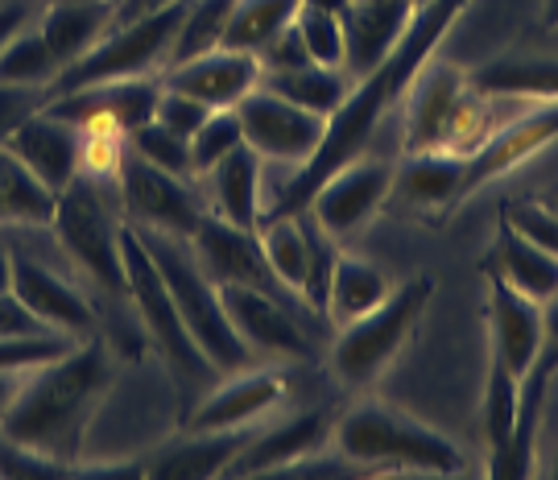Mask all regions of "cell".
Returning a JSON list of instances; mask_svg holds the SVG:
<instances>
[{
  "label": "cell",
  "mask_w": 558,
  "mask_h": 480,
  "mask_svg": "<svg viewBox=\"0 0 558 480\" xmlns=\"http://www.w3.org/2000/svg\"><path fill=\"white\" fill-rule=\"evenodd\" d=\"M468 4H472V0H422V4H414V17H410L405 34L398 38V46H393L373 71H364L360 83H352L348 100L339 104V112L327 120L323 145L294 170V179L281 187V195L274 200L269 212H302L306 200L336 175L339 166H348V161L360 158V154L368 149L377 124L405 100L414 75L435 59V50H439L442 38L451 34V25L463 17ZM269 212H265V216H269ZM265 216H260V220H265Z\"/></svg>",
  "instance_id": "obj_1"
},
{
  "label": "cell",
  "mask_w": 558,
  "mask_h": 480,
  "mask_svg": "<svg viewBox=\"0 0 558 480\" xmlns=\"http://www.w3.org/2000/svg\"><path fill=\"white\" fill-rule=\"evenodd\" d=\"M112 389V364L100 344L80 340L71 352L38 364L21 385L17 401L4 410L0 435L29 452L80 464L87 431Z\"/></svg>",
  "instance_id": "obj_2"
},
{
  "label": "cell",
  "mask_w": 558,
  "mask_h": 480,
  "mask_svg": "<svg viewBox=\"0 0 558 480\" xmlns=\"http://www.w3.org/2000/svg\"><path fill=\"white\" fill-rule=\"evenodd\" d=\"M401 154H472L497 129V96H484L472 75L451 62H426L405 92Z\"/></svg>",
  "instance_id": "obj_3"
},
{
  "label": "cell",
  "mask_w": 558,
  "mask_h": 480,
  "mask_svg": "<svg viewBox=\"0 0 558 480\" xmlns=\"http://www.w3.org/2000/svg\"><path fill=\"white\" fill-rule=\"evenodd\" d=\"M145 240V249L158 261L161 278L174 295V307H179L182 323L191 332V340L199 344V352L207 357V364L216 373H236V369H248L253 360V348L240 340L228 311L220 302V286L203 274V265L195 261V249L186 237H174V232H161V228H141L133 224Z\"/></svg>",
  "instance_id": "obj_4"
},
{
  "label": "cell",
  "mask_w": 558,
  "mask_h": 480,
  "mask_svg": "<svg viewBox=\"0 0 558 480\" xmlns=\"http://www.w3.org/2000/svg\"><path fill=\"white\" fill-rule=\"evenodd\" d=\"M336 447L364 468L430 472V477H456L468 468L463 452L447 435L389 406H356L352 415H343L336 427Z\"/></svg>",
  "instance_id": "obj_5"
},
{
  "label": "cell",
  "mask_w": 558,
  "mask_h": 480,
  "mask_svg": "<svg viewBox=\"0 0 558 480\" xmlns=\"http://www.w3.org/2000/svg\"><path fill=\"white\" fill-rule=\"evenodd\" d=\"M182 13H186V0H170V4H161L145 17L117 21L87 55L62 67L54 83L46 87V96L54 100V96L80 92V87H92V83L137 80V75H149V71L166 67L170 46L179 38Z\"/></svg>",
  "instance_id": "obj_6"
},
{
  "label": "cell",
  "mask_w": 558,
  "mask_h": 480,
  "mask_svg": "<svg viewBox=\"0 0 558 480\" xmlns=\"http://www.w3.org/2000/svg\"><path fill=\"white\" fill-rule=\"evenodd\" d=\"M430 299H435V281L418 274V278L401 281L398 290H389V299L380 302L377 311H368L356 323L339 327V340L331 348L336 377L343 385H352V389L377 381L405 348V340L414 336V327L426 315Z\"/></svg>",
  "instance_id": "obj_7"
},
{
  "label": "cell",
  "mask_w": 558,
  "mask_h": 480,
  "mask_svg": "<svg viewBox=\"0 0 558 480\" xmlns=\"http://www.w3.org/2000/svg\"><path fill=\"white\" fill-rule=\"evenodd\" d=\"M120 257H124V295L137 307L145 332L154 336L161 360L170 364V373L179 377V385H199L203 377H211L216 369L207 364L199 352V344L191 340L186 323H182L174 295L161 278L158 261L145 249V240L133 224H120Z\"/></svg>",
  "instance_id": "obj_8"
},
{
  "label": "cell",
  "mask_w": 558,
  "mask_h": 480,
  "mask_svg": "<svg viewBox=\"0 0 558 480\" xmlns=\"http://www.w3.org/2000/svg\"><path fill=\"white\" fill-rule=\"evenodd\" d=\"M54 232L66 244V253L80 261L104 290L124 295V257H120V224H112L96 187L75 179L66 191H59V207H54Z\"/></svg>",
  "instance_id": "obj_9"
},
{
  "label": "cell",
  "mask_w": 558,
  "mask_h": 480,
  "mask_svg": "<svg viewBox=\"0 0 558 480\" xmlns=\"http://www.w3.org/2000/svg\"><path fill=\"white\" fill-rule=\"evenodd\" d=\"M236 117L244 145L257 149L260 161H299L302 166L319 149L323 133H327V117L306 112L260 83L236 104Z\"/></svg>",
  "instance_id": "obj_10"
},
{
  "label": "cell",
  "mask_w": 558,
  "mask_h": 480,
  "mask_svg": "<svg viewBox=\"0 0 558 480\" xmlns=\"http://www.w3.org/2000/svg\"><path fill=\"white\" fill-rule=\"evenodd\" d=\"M117 179L120 191H124V207H129L133 224H141V228H161V232L191 240L195 228L203 224V216H207L182 175H170L154 161L137 158L133 149H124Z\"/></svg>",
  "instance_id": "obj_11"
},
{
  "label": "cell",
  "mask_w": 558,
  "mask_h": 480,
  "mask_svg": "<svg viewBox=\"0 0 558 480\" xmlns=\"http://www.w3.org/2000/svg\"><path fill=\"white\" fill-rule=\"evenodd\" d=\"M393 191V166L377 158H352L339 166L331 179L306 200V212L331 232V237H352L356 228L377 216Z\"/></svg>",
  "instance_id": "obj_12"
},
{
  "label": "cell",
  "mask_w": 558,
  "mask_h": 480,
  "mask_svg": "<svg viewBox=\"0 0 558 480\" xmlns=\"http://www.w3.org/2000/svg\"><path fill=\"white\" fill-rule=\"evenodd\" d=\"M558 373V295L550 302H542V344L538 357L530 364V373L521 377V398H518V427H513V440L509 447L493 456L488 472L493 477H530L534 472V443H538L542 427V406L550 394V381Z\"/></svg>",
  "instance_id": "obj_13"
},
{
  "label": "cell",
  "mask_w": 558,
  "mask_h": 480,
  "mask_svg": "<svg viewBox=\"0 0 558 480\" xmlns=\"http://www.w3.org/2000/svg\"><path fill=\"white\" fill-rule=\"evenodd\" d=\"M558 137V100H542L525 108L509 124H497L493 137L476 145L472 154H463V200H472L484 182L500 179L509 170H518L521 161L542 154Z\"/></svg>",
  "instance_id": "obj_14"
},
{
  "label": "cell",
  "mask_w": 558,
  "mask_h": 480,
  "mask_svg": "<svg viewBox=\"0 0 558 480\" xmlns=\"http://www.w3.org/2000/svg\"><path fill=\"white\" fill-rule=\"evenodd\" d=\"M161 83H154L149 75L137 80H112V83H92L80 92H66L46 104V112L71 120L80 129H112V133H133L145 120H154L158 112Z\"/></svg>",
  "instance_id": "obj_15"
},
{
  "label": "cell",
  "mask_w": 558,
  "mask_h": 480,
  "mask_svg": "<svg viewBox=\"0 0 558 480\" xmlns=\"http://www.w3.org/2000/svg\"><path fill=\"white\" fill-rule=\"evenodd\" d=\"M220 302L232 327H236V336L253 352H265V357H311V340L299 327V320L290 315V307L281 302V295L260 290V286L228 281V286H220Z\"/></svg>",
  "instance_id": "obj_16"
},
{
  "label": "cell",
  "mask_w": 558,
  "mask_h": 480,
  "mask_svg": "<svg viewBox=\"0 0 558 480\" xmlns=\"http://www.w3.org/2000/svg\"><path fill=\"white\" fill-rule=\"evenodd\" d=\"M191 249H195L203 274L216 286L240 281V286H260V290L281 295L278 278L269 274V261L260 253L257 228H240V224H228L223 216H203V224L191 237Z\"/></svg>",
  "instance_id": "obj_17"
},
{
  "label": "cell",
  "mask_w": 558,
  "mask_h": 480,
  "mask_svg": "<svg viewBox=\"0 0 558 480\" xmlns=\"http://www.w3.org/2000/svg\"><path fill=\"white\" fill-rule=\"evenodd\" d=\"M286 398L278 369H236L211 394H203L186 419V431H244Z\"/></svg>",
  "instance_id": "obj_18"
},
{
  "label": "cell",
  "mask_w": 558,
  "mask_h": 480,
  "mask_svg": "<svg viewBox=\"0 0 558 480\" xmlns=\"http://www.w3.org/2000/svg\"><path fill=\"white\" fill-rule=\"evenodd\" d=\"M13 295L25 302V311L46 327L71 340H87L96 332V311L71 281H62L54 269H46L34 257H13Z\"/></svg>",
  "instance_id": "obj_19"
},
{
  "label": "cell",
  "mask_w": 558,
  "mask_h": 480,
  "mask_svg": "<svg viewBox=\"0 0 558 480\" xmlns=\"http://www.w3.org/2000/svg\"><path fill=\"white\" fill-rule=\"evenodd\" d=\"M484 281H488V360H500L521 381L538 357L542 302L518 295L497 274H484Z\"/></svg>",
  "instance_id": "obj_20"
},
{
  "label": "cell",
  "mask_w": 558,
  "mask_h": 480,
  "mask_svg": "<svg viewBox=\"0 0 558 480\" xmlns=\"http://www.w3.org/2000/svg\"><path fill=\"white\" fill-rule=\"evenodd\" d=\"M257 83H260V59L253 50H232V46L207 50V55L179 62V67H166V87H179L186 96H195L211 112L236 108Z\"/></svg>",
  "instance_id": "obj_21"
},
{
  "label": "cell",
  "mask_w": 558,
  "mask_h": 480,
  "mask_svg": "<svg viewBox=\"0 0 558 480\" xmlns=\"http://www.w3.org/2000/svg\"><path fill=\"white\" fill-rule=\"evenodd\" d=\"M9 149H17L25 166L38 175L41 182H50L54 191H66L71 182L80 179V161H83V129L71 120L54 117L38 108L34 117H25L4 141Z\"/></svg>",
  "instance_id": "obj_22"
},
{
  "label": "cell",
  "mask_w": 558,
  "mask_h": 480,
  "mask_svg": "<svg viewBox=\"0 0 558 480\" xmlns=\"http://www.w3.org/2000/svg\"><path fill=\"white\" fill-rule=\"evenodd\" d=\"M389 195L422 220H447L463 203V154H401Z\"/></svg>",
  "instance_id": "obj_23"
},
{
  "label": "cell",
  "mask_w": 558,
  "mask_h": 480,
  "mask_svg": "<svg viewBox=\"0 0 558 480\" xmlns=\"http://www.w3.org/2000/svg\"><path fill=\"white\" fill-rule=\"evenodd\" d=\"M484 274H497L500 281H509L518 295L534 302H550L558 295V257L550 249L534 244L525 232H518L505 212L497 220V240L484 261Z\"/></svg>",
  "instance_id": "obj_24"
},
{
  "label": "cell",
  "mask_w": 558,
  "mask_h": 480,
  "mask_svg": "<svg viewBox=\"0 0 558 480\" xmlns=\"http://www.w3.org/2000/svg\"><path fill=\"white\" fill-rule=\"evenodd\" d=\"M327 443V419L319 410L299 415V419L281 422L274 431H265L257 440H244V447L236 452V460L228 464L223 477H260V472H286L302 464L311 452H319Z\"/></svg>",
  "instance_id": "obj_25"
},
{
  "label": "cell",
  "mask_w": 558,
  "mask_h": 480,
  "mask_svg": "<svg viewBox=\"0 0 558 480\" xmlns=\"http://www.w3.org/2000/svg\"><path fill=\"white\" fill-rule=\"evenodd\" d=\"M414 17V0H368V4H348L343 13V38H348V62L356 75L373 71L405 34Z\"/></svg>",
  "instance_id": "obj_26"
},
{
  "label": "cell",
  "mask_w": 558,
  "mask_h": 480,
  "mask_svg": "<svg viewBox=\"0 0 558 480\" xmlns=\"http://www.w3.org/2000/svg\"><path fill=\"white\" fill-rule=\"evenodd\" d=\"M117 21V0H54L41 13V38L54 50V59L66 67L80 55H87L96 41L112 29Z\"/></svg>",
  "instance_id": "obj_27"
},
{
  "label": "cell",
  "mask_w": 558,
  "mask_h": 480,
  "mask_svg": "<svg viewBox=\"0 0 558 480\" xmlns=\"http://www.w3.org/2000/svg\"><path fill=\"white\" fill-rule=\"evenodd\" d=\"M260 253L269 261V274L286 295L302 299L311 278V216L306 212H269L257 228Z\"/></svg>",
  "instance_id": "obj_28"
},
{
  "label": "cell",
  "mask_w": 558,
  "mask_h": 480,
  "mask_svg": "<svg viewBox=\"0 0 558 480\" xmlns=\"http://www.w3.org/2000/svg\"><path fill=\"white\" fill-rule=\"evenodd\" d=\"M211 182V200H216V216L240 228H260V154L248 145H236L228 158H220L207 170Z\"/></svg>",
  "instance_id": "obj_29"
},
{
  "label": "cell",
  "mask_w": 558,
  "mask_h": 480,
  "mask_svg": "<svg viewBox=\"0 0 558 480\" xmlns=\"http://www.w3.org/2000/svg\"><path fill=\"white\" fill-rule=\"evenodd\" d=\"M389 278L380 274L373 261L352 257V253H339L336 269H331V281H327V307L323 315L336 323V327H348L356 323L360 315L377 311L380 302L389 299Z\"/></svg>",
  "instance_id": "obj_30"
},
{
  "label": "cell",
  "mask_w": 558,
  "mask_h": 480,
  "mask_svg": "<svg viewBox=\"0 0 558 480\" xmlns=\"http://www.w3.org/2000/svg\"><path fill=\"white\" fill-rule=\"evenodd\" d=\"M195 440L158 456L154 464H145L141 472L149 477H170V480H207L223 477L228 464L236 460V452L244 447V431H191Z\"/></svg>",
  "instance_id": "obj_31"
},
{
  "label": "cell",
  "mask_w": 558,
  "mask_h": 480,
  "mask_svg": "<svg viewBox=\"0 0 558 480\" xmlns=\"http://www.w3.org/2000/svg\"><path fill=\"white\" fill-rule=\"evenodd\" d=\"M484 96L518 104H542L558 100V59H500L472 71Z\"/></svg>",
  "instance_id": "obj_32"
},
{
  "label": "cell",
  "mask_w": 558,
  "mask_h": 480,
  "mask_svg": "<svg viewBox=\"0 0 558 480\" xmlns=\"http://www.w3.org/2000/svg\"><path fill=\"white\" fill-rule=\"evenodd\" d=\"M260 87L278 92L290 104H299L315 117H336L339 104L348 100L352 83L343 80V71L336 67H319V62H306V67H290V71H260Z\"/></svg>",
  "instance_id": "obj_33"
},
{
  "label": "cell",
  "mask_w": 558,
  "mask_h": 480,
  "mask_svg": "<svg viewBox=\"0 0 558 480\" xmlns=\"http://www.w3.org/2000/svg\"><path fill=\"white\" fill-rule=\"evenodd\" d=\"M299 9L302 0H236L232 21H228V34H223V46L260 55L286 25H294Z\"/></svg>",
  "instance_id": "obj_34"
},
{
  "label": "cell",
  "mask_w": 558,
  "mask_h": 480,
  "mask_svg": "<svg viewBox=\"0 0 558 480\" xmlns=\"http://www.w3.org/2000/svg\"><path fill=\"white\" fill-rule=\"evenodd\" d=\"M236 0H186V13H182L179 38L170 46V59L166 67H179L207 55V50H220L223 34H228V21H232Z\"/></svg>",
  "instance_id": "obj_35"
},
{
  "label": "cell",
  "mask_w": 558,
  "mask_h": 480,
  "mask_svg": "<svg viewBox=\"0 0 558 480\" xmlns=\"http://www.w3.org/2000/svg\"><path fill=\"white\" fill-rule=\"evenodd\" d=\"M62 62L46 46L41 29L21 25L13 38L0 46V83H17V87H50Z\"/></svg>",
  "instance_id": "obj_36"
},
{
  "label": "cell",
  "mask_w": 558,
  "mask_h": 480,
  "mask_svg": "<svg viewBox=\"0 0 558 480\" xmlns=\"http://www.w3.org/2000/svg\"><path fill=\"white\" fill-rule=\"evenodd\" d=\"M294 25H299L302 46H306L311 62L343 71V62H348V38H343V17L339 13H323V9H306L302 4Z\"/></svg>",
  "instance_id": "obj_37"
},
{
  "label": "cell",
  "mask_w": 558,
  "mask_h": 480,
  "mask_svg": "<svg viewBox=\"0 0 558 480\" xmlns=\"http://www.w3.org/2000/svg\"><path fill=\"white\" fill-rule=\"evenodd\" d=\"M236 145H244L236 108H220L199 124V133L191 137V175H207L220 158H228Z\"/></svg>",
  "instance_id": "obj_38"
},
{
  "label": "cell",
  "mask_w": 558,
  "mask_h": 480,
  "mask_svg": "<svg viewBox=\"0 0 558 480\" xmlns=\"http://www.w3.org/2000/svg\"><path fill=\"white\" fill-rule=\"evenodd\" d=\"M129 145H133L137 158L154 161V166L170 170V175L191 179V141L179 137V133H170L161 120H145L141 129H133V133H129Z\"/></svg>",
  "instance_id": "obj_39"
},
{
  "label": "cell",
  "mask_w": 558,
  "mask_h": 480,
  "mask_svg": "<svg viewBox=\"0 0 558 480\" xmlns=\"http://www.w3.org/2000/svg\"><path fill=\"white\" fill-rule=\"evenodd\" d=\"M80 340L59 332H25V336H0V369H38L46 360L71 352Z\"/></svg>",
  "instance_id": "obj_40"
},
{
  "label": "cell",
  "mask_w": 558,
  "mask_h": 480,
  "mask_svg": "<svg viewBox=\"0 0 558 480\" xmlns=\"http://www.w3.org/2000/svg\"><path fill=\"white\" fill-rule=\"evenodd\" d=\"M211 117V108L203 100H195V96H186V92H179V87H166L161 83V96H158V112H154V120H161L170 133H179V137H195L199 133V124Z\"/></svg>",
  "instance_id": "obj_41"
},
{
  "label": "cell",
  "mask_w": 558,
  "mask_h": 480,
  "mask_svg": "<svg viewBox=\"0 0 558 480\" xmlns=\"http://www.w3.org/2000/svg\"><path fill=\"white\" fill-rule=\"evenodd\" d=\"M50 96L46 87H17V83H0V141H9V133L17 129L25 117H34L38 108H46Z\"/></svg>",
  "instance_id": "obj_42"
},
{
  "label": "cell",
  "mask_w": 558,
  "mask_h": 480,
  "mask_svg": "<svg viewBox=\"0 0 558 480\" xmlns=\"http://www.w3.org/2000/svg\"><path fill=\"white\" fill-rule=\"evenodd\" d=\"M257 59H260V71H290V67H306L311 55H306V46H302L299 25H286L278 38L260 50Z\"/></svg>",
  "instance_id": "obj_43"
},
{
  "label": "cell",
  "mask_w": 558,
  "mask_h": 480,
  "mask_svg": "<svg viewBox=\"0 0 558 480\" xmlns=\"http://www.w3.org/2000/svg\"><path fill=\"white\" fill-rule=\"evenodd\" d=\"M25 332H46V327L25 311V302L13 290H4L0 295V336H25Z\"/></svg>",
  "instance_id": "obj_44"
},
{
  "label": "cell",
  "mask_w": 558,
  "mask_h": 480,
  "mask_svg": "<svg viewBox=\"0 0 558 480\" xmlns=\"http://www.w3.org/2000/svg\"><path fill=\"white\" fill-rule=\"evenodd\" d=\"M29 373H34V369H0V419H4V410L17 401L21 385L29 381Z\"/></svg>",
  "instance_id": "obj_45"
},
{
  "label": "cell",
  "mask_w": 558,
  "mask_h": 480,
  "mask_svg": "<svg viewBox=\"0 0 558 480\" xmlns=\"http://www.w3.org/2000/svg\"><path fill=\"white\" fill-rule=\"evenodd\" d=\"M21 25H29V9L25 4H0V46L13 38Z\"/></svg>",
  "instance_id": "obj_46"
},
{
  "label": "cell",
  "mask_w": 558,
  "mask_h": 480,
  "mask_svg": "<svg viewBox=\"0 0 558 480\" xmlns=\"http://www.w3.org/2000/svg\"><path fill=\"white\" fill-rule=\"evenodd\" d=\"M302 4H306V9H323V13H339V17H343L352 0H302Z\"/></svg>",
  "instance_id": "obj_47"
},
{
  "label": "cell",
  "mask_w": 558,
  "mask_h": 480,
  "mask_svg": "<svg viewBox=\"0 0 558 480\" xmlns=\"http://www.w3.org/2000/svg\"><path fill=\"white\" fill-rule=\"evenodd\" d=\"M4 290H13V253L0 249V295Z\"/></svg>",
  "instance_id": "obj_48"
},
{
  "label": "cell",
  "mask_w": 558,
  "mask_h": 480,
  "mask_svg": "<svg viewBox=\"0 0 558 480\" xmlns=\"http://www.w3.org/2000/svg\"><path fill=\"white\" fill-rule=\"evenodd\" d=\"M546 29H558V0H546Z\"/></svg>",
  "instance_id": "obj_49"
},
{
  "label": "cell",
  "mask_w": 558,
  "mask_h": 480,
  "mask_svg": "<svg viewBox=\"0 0 558 480\" xmlns=\"http://www.w3.org/2000/svg\"><path fill=\"white\" fill-rule=\"evenodd\" d=\"M0 224H9V212H4V200H0Z\"/></svg>",
  "instance_id": "obj_50"
},
{
  "label": "cell",
  "mask_w": 558,
  "mask_h": 480,
  "mask_svg": "<svg viewBox=\"0 0 558 480\" xmlns=\"http://www.w3.org/2000/svg\"><path fill=\"white\" fill-rule=\"evenodd\" d=\"M555 212H558V200H555Z\"/></svg>",
  "instance_id": "obj_51"
},
{
  "label": "cell",
  "mask_w": 558,
  "mask_h": 480,
  "mask_svg": "<svg viewBox=\"0 0 558 480\" xmlns=\"http://www.w3.org/2000/svg\"><path fill=\"white\" fill-rule=\"evenodd\" d=\"M414 4H422V0H414Z\"/></svg>",
  "instance_id": "obj_52"
}]
</instances>
